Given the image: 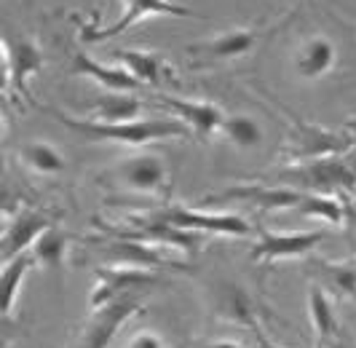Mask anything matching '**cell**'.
<instances>
[{
	"mask_svg": "<svg viewBox=\"0 0 356 348\" xmlns=\"http://www.w3.org/2000/svg\"><path fill=\"white\" fill-rule=\"evenodd\" d=\"M321 278L332 284L340 295L356 297V262H316Z\"/></svg>",
	"mask_w": 356,
	"mask_h": 348,
	"instance_id": "26",
	"label": "cell"
},
{
	"mask_svg": "<svg viewBox=\"0 0 356 348\" xmlns=\"http://www.w3.org/2000/svg\"><path fill=\"white\" fill-rule=\"evenodd\" d=\"M303 191H295V188H273V185H233L225 188L222 193H217L212 198H207L204 204H225V201H247L252 207L266 209H298L303 201Z\"/></svg>",
	"mask_w": 356,
	"mask_h": 348,
	"instance_id": "15",
	"label": "cell"
},
{
	"mask_svg": "<svg viewBox=\"0 0 356 348\" xmlns=\"http://www.w3.org/2000/svg\"><path fill=\"white\" fill-rule=\"evenodd\" d=\"M99 182L118 193H143V196H159L169 188V169L163 158L156 153H140L118 161L102 172Z\"/></svg>",
	"mask_w": 356,
	"mask_h": 348,
	"instance_id": "3",
	"label": "cell"
},
{
	"mask_svg": "<svg viewBox=\"0 0 356 348\" xmlns=\"http://www.w3.org/2000/svg\"><path fill=\"white\" fill-rule=\"evenodd\" d=\"M126 348H166V343H163V338H161L159 332L143 330L137 332V335H131V340L126 343Z\"/></svg>",
	"mask_w": 356,
	"mask_h": 348,
	"instance_id": "27",
	"label": "cell"
},
{
	"mask_svg": "<svg viewBox=\"0 0 356 348\" xmlns=\"http://www.w3.org/2000/svg\"><path fill=\"white\" fill-rule=\"evenodd\" d=\"M143 300L140 295H129L121 300H113L102 308L91 311L89 324L83 327V335L75 348H107L113 343V338L124 327L129 319H134L137 313H143Z\"/></svg>",
	"mask_w": 356,
	"mask_h": 348,
	"instance_id": "9",
	"label": "cell"
},
{
	"mask_svg": "<svg viewBox=\"0 0 356 348\" xmlns=\"http://www.w3.org/2000/svg\"><path fill=\"white\" fill-rule=\"evenodd\" d=\"M327 239L324 230H268L257 228V242L252 246V262H273L286 258H303Z\"/></svg>",
	"mask_w": 356,
	"mask_h": 348,
	"instance_id": "8",
	"label": "cell"
},
{
	"mask_svg": "<svg viewBox=\"0 0 356 348\" xmlns=\"http://www.w3.org/2000/svg\"><path fill=\"white\" fill-rule=\"evenodd\" d=\"M308 316H311V324H314V335L319 343H332L338 335V316H335V308L330 303L327 292L321 290L319 284H311L308 290Z\"/></svg>",
	"mask_w": 356,
	"mask_h": 348,
	"instance_id": "19",
	"label": "cell"
},
{
	"mask_svg": "<svg viewBox=\"0 0 356 348\" xmlns=\"http://www.w3.org/2000/svg\"><path fill=\"white\" fill-rule=\"evenodd\" d=\"M35 265H38V258L33 255V249L17 255L14 260L3 262V316H6V322H8L11 313H14V306H17L19 290H22L24 278H27V274H30Z\"/></svg>",
	"mask_w": 356,
	"mask_h": 348,
	"instance_id": "20",
	"label": "cell"
},
{
	"mask_svg": "<svg viewBox=\"0 0 356 348\" xmlns=\"http://www.w3.org/2000/svg\"><path fill=\"white\" fill-rule=\"evenodd\" d=\"M6 49V86L11 94L30 100V91H27V81L40 72L46 56L38 49L33 40L27 38H6L3 43Z\"/></svg>",
	"mask_w": 356,
	"mask_h": 348,
	"instance_id": "12",
	"label": "cell"
},
{
	"mask_svg": "<svg viewBox=\"0 0 356 348\" xmlns=\"http://www.w3.org/2000/svg\"><path fill=\"white\" fill-rule=\"evenodd\" d=\"M43 113H49L54 121H59L65 129H70L72 134L91 142H121V145H147V142H159V139H182L191 137L193 132L182 121L172 118H140L131 123H102L94 118H72L65 116L54 107H43Z\"/></svg>",
	"mask_w": 356,
	"mask_h": 348,
	"instance_id": "1",
	"label": "cell"
},
{
	"mask_svg": "<svg viewBox=\"0 0 356 348\" xmlns=\"http://www.w3.org/2000/svg\"><path fill=\"white\" fill-rule=\"evenodd\" d=\"M70 68L75 75H86L97 86L107 88V91H137V88H143V84H140L126 68L105 65V62L89 56L86 52H81V49L72 52Z\"/></svg>",
	"mask_w": 356,
	"mask_h": 348,
	"instance_id": "16",
	"label": "cell"
},
{
	"mask_svg": "<svg viewBox=\"0 0 356 348\" xmlns=\"http://www.w3.org/2000/svg\"><path fill=\"white\" fill-rule=\"evenodd\" d=\"M19 158L27 169H33L35 174H43V177H56V174H65L67 169V161L62 158V153L49 145V142H24L19 148Z\"/></svg>",
	"mask_w": 356,
	"mask_h": 348,
	"instance_id": "21",
	"label": "cell"
},
{
	"mask_svg": "<svg viewBox=\"0 0 356 348\" xmlns=\"http://www.w3.org/2000/svg\"><path fill=\"white\" fill-rule=\"evenodd\" d=\"M343 132H348V134L354 137V142H356V116H354V118H348V121L343 123Z\"/></svg>",
	"mask_w": 356,
	"mask_h": 348,
	"instance_id": "31",
	"label": "cell"
},
{
	"mask_svg": "<svg viewBox=\"0 0 356 348\" xmlns=\"http://www.w3.org/2000/svg\"><path fill=\"white\" fill-rule=\"evenodd\" d=\"M97 284L91 290V311L102 308L113 300H121L129 295H140L143 290H153L159 287L163 276L159 271L150 268H137V265H113V268H99L97 274Z\"/></svg>",
	"mask_w": 356,
	"mask_h": 348,
	"instance_id": "5",
	"label": "cell"
},
{
	"mask_svg": "<svg viewBox=\"0 0 356 348\" xmlns=\"http://www.w3.org/2000/svg\"><path fill=\"white\" fill-rule=\"evenodd\" d=\"M260 30L257 27H236V30H225V33L214 35L209 40H198V43H191L188 46V56L207 68L212 62H231V59H238L244 54H250L257 40H260Z\"/></svg>",
	"mask_w": 356,
	"mask_h": 348,
	"instance_id": "10",
	"label": "cell"
},
{
	"mask_svg": "<svg viewBox=\"0 0 356 348\" xmlns=\"http://www.w3.org/2000/svg\"><path fill=\"white\" fill-rule=\"evenodd\" d=\"M338 62L335 43L327 35H308L295 52V72L303 81H319Z\"/></svg>",
	"mask_w": 356,
	"mask_h": 348,
	"instance_id": "17",
	"label": "cell"
},
{
	"mask_svg": "<svg viewBox=\"0 0 356 348\" xmlns=\"http://www.w3.org/2000/svg\"><path fill=\"white\" fill-rule=\"evenodd\" d=\"M252 332H254V338H257V343H260V346L263 348H276L273 346V343H270V340H268V335L263 330H260V327H257V322H254V324H252Z\"/></svg>",
	"mask_w": 356,
	"mask_h": 348,
	"instance_id": "30",
	"label": "cell"
},
{
	"mask_svg": "<svg viewBox=\"0 0 356 348\" xmlns=\"http://www.w3.org/2000/svg\"><path fill=\"white\" fill-rule=\"evenodd\" d=\"M196 348H263V346H247V343H236V340H212V343H201Z\"/></svg>",
	"mask_w": 356,
	"mask_h": 348,
	"instance_id": "29",
	"label": "cell"
},
{
	"mask_svg": "<svg viewBox=\"0 0 356 348\" xmlns=\"http://www.w3.org/2000/svg\"><path fill=\"white\" fill-rule=\"evenodd\" d=\"M276 177L286 182V188H295V191L348 196L356 188V153L286 164L276 172Z\"/></svg>",
	"mask_w": 356,
	"mask_h": 348,
	"instance_id": "2",
	"label": "cell"
},
{
	"mask_svg": "<svg viewBox=\"0 0 356 348\" xmlns=\"http://www.w3.org/2000/svg\"><path fill=\"white\" fill-rule=\"evenodd\" d=\"M220 134L228 139L231 145L241 148V150H252L263 142V129L260 123L244 116V113H236V116H225V121L220 126Z\"/></svg>",
	"mask_w": 356,
	"mask_h": 348,
	"instance_id": "23",
	"label": "cell"
},
{
	"mask_svg": "<svg viewBox=\"0 0 356 348\" xmlns=\"http://www.w3.org/2000/svg\"><path fill=\"white\" fill-rule=\"evenodd\" d=\"M70 233L62 230L59 226H51L49 230L40 233V239L33 244V255L38 258V262H43L46 268H59L65 262L67 246H70Z\"/></svg>",
	"mask_w": 356,
	"mask_h": 348,
	"instance_id": "24",
	"label": "cell"
},
{
	"mask_svg": "<svg viewBox=\"0 0 356 348\" xmlns=\"http://www.w3.org/2000/svg\"><path fill=\"white\" fill-rule=\"evenodd\" d=\"M303 217H319L327 220L330 226H340L346 220V209H343V198L338 196H321V193H305L300 207L295 209Z\"/></svg>",
	"mask_w": 356,
	"mask_h": 348,
	"instance_id": "25",
	"label": "cell"
},
{
	"mask_svg": "<svg viewBox=\"0 0 356 348\" xmlns=\"http://www.w3.org/2000/svg\"><path fill=\"white\" fill-rule=\"evenodd\" d=\"M115 59L121 62V68H126L140 84H150V86H159L161 72H163V62H161L159 54L153 52H137V49H129V52H115Z\"/></svg>",
	"mask_w": 356,
	"mask_h": 348,
	"instance_id": "22",
	"label": "cell"
},
{
	"mask_svg": "<svg viewBox=\"0 0 356 348\" xmlns=\"http://www.w3.org/2000/svg\"><path fill=\"white\" fill-rule=\"evenodd\" d=\"M324 348H351V346H348L346 340H340V338H335L332 343H327V346H324Z\"/></svg>",
	"mask_w": 356,
	"mask_h": 348,
	"instance_id": "32",
	"label": "cell"
},
{
	"mask_svg": "<svg viewBox=\"0 0 356 348\" xmlns=\"http://www.w3.org/2000/svg\"><path fill=\"white\" fill-rule=\"evenodd\" d=\"M150 17H193V11L179 6V3H172V0H124V14L121 17L107 27H97V24L81 27V40L83 43H99V40L118 38L129 27H134L137 22Z\"/></svg>",
	"mask_w": 356,
	"mask_h": 348,
	"instance_id": "7",
	"label": "cell"
},
{
	"mask_svg": "<svg viewBox=\"0 0 356 348\" xmlns=\"http://www.w3.org/2000/svg\"><path fill=\"white\" fill-rule=\"evenodd\" d=\"M91 110H94V121L131 123V121H140L143 102L137 97H131V91H107V94L94 100Z\"/></svg>",
	"mask_w": 356,
	"mask_h": 348,
	"instance_id": "18",
	"label": "cell"
},
{
	"mask_svg": "<svg viewBox=\"0 0 356 348\" xmlns=\"http://www.w3.org/2000/svg\"><path fill=\"white\" fill-rule=\"evenodd\" d=\"M163 107H169L177 121H182L196 137H212L220 134V126L225 121V110L220 104L207 102V100H182V97H172V94H156Z\"/></svg>",
	"mask_w": 356,
	"mask_h": 348,
	"instance_id": "14",
	"label": "cell"
},
{
	"mask_svg": "<svg viewBox=\"0 0 356 348\" xmlns=\"http://www.w3.org/2000/svg\"><path fill=\"white\" fill-rule=\"evenodd\" d=\"M161 220H166L169 226L182 228V230H193V233H220V236H247L252 233V226L233 212H201V209H191L185 204H166V207L156 209Z\"/></svg>",
	"mask_w": 356,
	"mask_h": 348,
	"instance_id": "6",
	"label": "cell"
},
{
	"mask_svg": "<svg viewBox=\"0 0 356 348\" xmlns=\"http://www.w3.org/2000/svg\"><path fill=\"white\" fill-rule=\"evenodd\" d=\"M354 148L356 142L348 132H332V129H324L319 123L292 118V132H289L284 153L289 158V164H300V161H314V158L351 153Z\"/></svg>",
	"mask_w": 356,
	"mask_h": 348,
	"instance_id": "4",
	"label": "cell"
},
{
	"mask_svg": "<svg viewBox=\"0 0 356 348\" xmlns=\"http://www.w3.org/2000/svg\"><path fill=\"white\" fill-rule=\"evenodd\" d=\"M343 209H346V228H348V236L356 244V201H351L348 196H343Z\"/></svg>",
	"mask_w": 356,
	"mask_h": 348,
	"instance_id": "28",
	"label": "cell"
},
{
	"mask_svg": "<svg viewBox=\"0 0 356 348\" xmlns=\"http://www.w3.org/2000/svg\"><path fill=\"white\" fill-rule=\"evenodd\" d=\"M99 252L118 265H137V268H150V271H159V268L188 271V265L182 260H169L161 249H153L147 242H137V239L107 236V242L99 244Z\"/></svg>",
	"mask_w": 356,
	"mask_h": 348,
	"instance_id": "13",
	"label": "cell"
},
{
	"mask_svg": "<svg viewBox=\"0 0 356 348\" xmlns=\"http://www.w3.org/2000/svg\"><path fill=\"white\" fill-rule=\"evenodd\" d=\"M56 226L54 212H40V209H19L17 214H8L6 230H3V249L0 258L3 262L14 260L22 252H30L33 244L40 239L43 230Z\"/></svg>",
	"mask_w": 356,
	"mask_h": 348,
	"instance_id": "11",
	"label": "cell"
}]
</instances>
